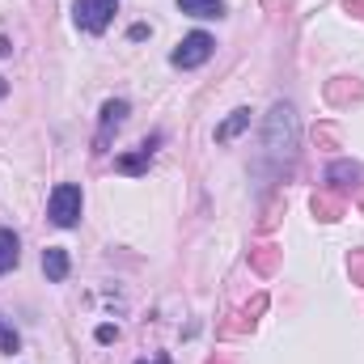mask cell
<instances>
[{
    "mask_svg": "<svg viewBox=\"0 0 364 364\" xmlns=\"http://www.w3.org/2000/svg\"><path fill=\"white\" fill-rule=\"evenodd\" d=\"M0 331H4V322H0Z\"/></svg>",
    "mask_w": 364,
    "mask_h": 364,
    "instance_id": "14",
    "label": "cell"
},
{
    "mask_svg": "<svg viewBox=\"0 0 364 364\" xmlns=\"http://www.w3.org/2000/svg\"><path fill=\"white\" fill-rule=\"evenodd\" d=\"M81 208H85V195H81L77 182H60V186L51 191V199H47V216H51V225H60V229H73V225L81 220Z\"/></svg>",
    "mask_w": 364,
    "mask_h": 364,
    "instance_id": "1",
    "label": "cell"
},
{
    "mask_svg": "<svg viewBox=\"0 0 364 364\" xmlns=\"http://www.w3.org/2000/svg\"><path fill=\"white\" fill-rule=\"evenodd\" d=\"M127 110H132V106H127L123 97H114V102H106V106H102V136H97V153L106 149V140H110V132H114V127H123V119H127Z\"/></svg>",
    "mask_w": 364,
    "mask_h": 364,
    "instance_id": "4",
    "label": "cell"
},
{
    "mask_svg": "<svg viewBox=\"0 0 364 364\" xmlns=\"http://www.w3.org/2000/svg\"><path fill=\"white\" fill-rule=\"evenodd\" d=\"M114 339H119L114 326H97V343H114Z\"/></svg>",
    "mask_w": 364,
    "mask_h": 364,
    "instance_id": "11",
    "label": "cell"
},
{
    "mask_svg": "<svg viewBox=\"0 0 364 364\" xmlns=\"http://www.w3.org/2000/svg\"><path fill=\"white\" fill-rule=\"evenodd\" d=\"M17 263H21V242H17V233H13V229H4V225H0V275L13 272Z\"/></svg>",
    "mask_w": 364,
    "mask_h": 364,
    "instance_id": "7",
    "label": "cell"
},
{
    "mask_svg": "<svg viewBox=\"0 0 364 364\" xmlns=\"http://www.w3.org/2000/svg\"><path fill=\"white\" fill-rule=\"evenodd\" d=\"M178 9L186 13V17H199V21L225 17V0H178Z\"/></svg>",
    "mask_w": 364,
    "mask_h": 364,
    "instance_id": "8",
    "label": "cell"
},
{
    "mask_svg": "<svg viewBox=\"0 0 364 364\" xmlns=\"http://www.w3.org/2000/svg\"><path fill=\"white\" fill-rule=\"evenodd\" d=\"M153 144H157V140H144L136 153L119 157V161H114V170H119V174H144V170H149V161H153Z\"/></svg>",
    "mask_w": 364,
    "mask_h": 364,
    "instance_id": "6",
    "label": "cell"
},
{
    "mask_svg": "<svg viewBox=\"0 0 364 364\" xmlns=\"http://www.w3.org/2000/svg\"><path fill=\"white\" fill-rule=\"evenodd\" d=\"M242 127H250V110H233V119L216 127V140H220V144H229V140H233Z\"/></svg>",
    "mask_w": 364,
    "mask_h": 364,
    "instance_id": "9",
    "label": "cell"
},
{
    "mask_svg": "<svg viewBox=\"0 0 364 364\" xmlns=\"http://www.w3.org/2000/svg\"><path fill=\"white\" fill-rule=\"evenodd\" d=\"M0 348H4L9 356H13V352L21 348V339H17V331H9V326H4V331H0Z\"/></svg>",
    "mask_w": 364,
    "mask_h": 364,
    "instance_id": "10",
    "label": "cell"
},
{
    "mask_svg": "<svg viewBox=\"0 0 364 364\" xmlns=\"http://www.w3.org/2000/svg\"><path fill=\"white\" fill-rule=\"evenodd\" d=\"M212 51H216V38H212V34H203V30H195V34H186L178 47H174L170 64H174V68H199V64H208V60H212Z\"/></svg>",
    "mask_w": 364,
    "mask_h": 364,
    "instance_id": "2",
    "label": "cell"
},
{
    "mask_svg": "<svg viewBox=\"0 0 364 364\" xmlns=\"http://www.w3.org/2000/svg\"><path fill=\"white\" fill-rule=\"evenodd\" d=\"M43 272H47L51 284H64L68 279V250L64 246H47L43 250Z\"/></svg>",
    "mask_w": 364,
    "mask_h": 364,
    "instance_id": "5",
    "label": "cell"
},
{
    "mask_svg": "<svg viewBox=\"0 0 364 364\" xmlns=\"http://www.w3.org/2000/svg\"><path fill=\"white\" fill-rule=\"evenodd\" d=\"M0 93H4V81H0Z\"/></svg>",
    "mask_w": 364,
    "mask_h": 364,
    "instance_id": "13",
    "label": "cell"
},
{
    "mask_svg": "<svg viewBox=\"0 0 364 364\" xmlns=\"http://www.w3.org/2000/svg\"><path fill=\"white\" fill-rule=\"evenodd\" d=\"M9 51H13V47H9V38H4V34H0V60H4V55H9Z\"/></svg>",
    "mask_w": 364,
    "mask_h": 364,
    "instance_id": "12",
    "label": "cell"
},
{
    "mask_svg": "<svg viewBox=\"0 0 364 364\" xmlns=\"http://www.w3.org/2000/svg\"><path fill=\"white\" fill-rule=\"evenodd\" d=\"M114 17V0H73V21L85 34H102Z\"/></svg>",
    "mask_w": 364,
    "mask_h": 364,
    "instance_id": "3",
    "label": "cell"
}]
</instances>
